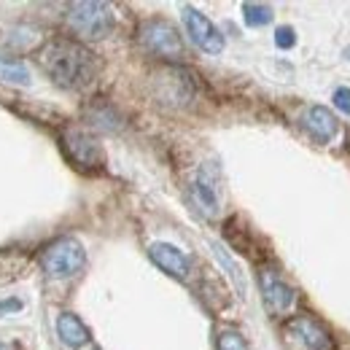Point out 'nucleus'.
<instances>
[{
    "label": "nucleus",
    "instance_id": "obj_17",
    "mask_svg": "<svg viewBox=\"0 0 350 350\" xmlns=\"http://www.w3.org/2000/svg\"><path fill=\"white\" fill-rule=\"evenodd\" d=\"M334 105H337L342 113H348L350 116V89L340 87L337 92H334Z\"/></svg>",
    "mask_w": 350,
    "mask_h": 350
},
{
    "label": "nucleus",
    "instance_id": "obj_20",
    "mask_svg": "<svg viewBox=\"0 0 350 350\" xmlns=\"http://www.w3.org/2000/svg\"><path fill=\"white\" fill-rule=\"evenodd\" d=\"M345 57H348V59H350V46H348V49H345Z\"/></svg>",
    "mask_w": 350,
    "mask_h": 350
},
{
    "label": "nucleus",
    "instance_id": "obj_4",
    "mask_svg": "<svg viewBox=\"0 0 350 350\" xmlns=\"http://www.w3.org/2000/svg\"><path fill=\"white\" fill-rule=\"evenodd\" d=\"M59 143H62L65 157H68L76 167H81V170H97V167L103 165L100 143H97L92 135H87L84 130H73V127L62 130Z\"/></svg>",
    "mask_w": 350,
    "mask_h": 350
},
{
    "label": "nucleus",
    "instance_id": "obj_5",
    "mask_svg": "<svg viewBox=\"0 0 350 350\" xmlns=\"http://www.w3.org/2000/svg\"><path fill=\"white\" fill-rule=\"evenodd\" d=\"M140 41L148 51H154L159 57H167V59H180L183 57V41H180L178 30L165 19L146 22L140 27Z\"/></svg>",
    "mask_w": 350,
    "mask_h": 350
},
{
    "label": "nucleus",
    "instance_id": "obj_12",
    "mask_svg": "<svg viewBox=\"0 0 350 350\" xmlns=\"http://www.w3.org/2000/svg\"><path fill=\"white\" fill-rule=\"evenodd\" d=\"M57 334H59V340H62L68 348H81L89 340L87 326H84L73 312H62V315L57 318Z\"/></svg>",
    "mask_w": 350,
    "mask_h": 350
},
{
    "label": "nucleus",
    "instance_id": "obj_16",
    "mask_svg": "<svg viewBox=\"0 0 350 350\" xmlns=\"http://www.w3.org/2000/svg\"><path fill=\"white\" fill-rule=\"evenodd\" d=\"M275 44H278V49H291V46L297 44V36H294V30L291 27H278L275 30Z\"/></svg>",
    "mask_w": 350,
    "mask_h": 350
},
{
    "label": "nucleus",
    "instance_id": "obj_19",
    "mask_svg": "<svg viewBox=\"0 0 350 350\" xmlns=\"http://www.w3.org/2000/svg\"><path fill=\"white\" fill-rule=\"evenodd\" d=\"M0 350H14L11 345H5V342H0Z\"/></svg>",
    "mask_w": 350,
    "mask_h": 350
},
{
    "label": "nucleus",
    "instance_id": "obj_7",
    "mask_svg": "<svg viewBox=\"0 0 350 350\" xmlns=\"http://www.w3.org/2000/svg\"><path fill=\"white\" fill-rule=\"evenodd\" d=\"M191 194H194V202L200 205V211L205 216H216L221 208V186H219V173L216 167L205 165L197 178H194V186H191Z\"/></svg>",
    "mask_w": 350,
    "mask_h": 350
},
{
    "label": "nucleus",
    "instance_id": "obj_9",
    "mask_svg": "<svg viewBox=\"0 0 350 350\" xmlns=\"http://www.w3.org/2000/svg\"><path fill=\"white\" fill-rule=\"evenodd\" d=\"M305 130L318 140V143H329L337 130H340V122H337V116L329 111V108H323V105H312V108H307L305 113Z\"/></svg>",
    "mask_w": 350,
    "mask_h": 350
},
{
    "label": "nucleus",
    "instance_id": "obj_1",
    "mask_svg": "<svg viewBox=\"0 0 350 350\" xmlns=\"http://www.w3.org/2000/svg\"><path fill=\"white\" fill-rule=\"evenodd\" d=\"M38 65L62 89H84L97 79V57L73 38H54L38 51Z\"/></svg>",
    "mask_w": 350,
    "mask_h": 350
},
{
    "label": "nucleus",
    "instance_id": "obj_13",
    "mask_svg": "<svg viewBox=\"0 0 350 350\" xmlns=\"http://www.w3.org/2000/svg\"><path fill=\"white\" fill-rule=\"evenodd\" d=\"M0 81L27 87V84H30V70H27V65H25V62H19V59L0 57Z\"/></svg>",
    "mask_w": 350,
    "mask_h": 350
},
{
    "label": "nucleus",
    "instance_id": "obj_6",
    "mask_svg": "<svg viewBox=\"0 0 350 350\" xmlns=\"http://www.w3.org/2000/svg\"><path fill=\"white\" fill-rule=\"evenodd\" d=\"M183 25H186V33L191 36V41L202 51H208V54H221L224 51V36L216 30V25L205 14H200L197 8H191V5L183 8Z\"/></svg>",
    "mask_w": 350,
    "mask_h": 350
},
{
    "label": "nucleus",
    "instance_id": "obj_15",
    "mask_svg": "<svg viewBox=\"0 0 350 350\" xmlns=\"http://www.w3.org/2000/svg\"><path fill=\"white\" fill-rule=\"evenodd\" d=\"M219 350H248V342L237 332H224L219 337Z\"/></svg>",
    "mask_w": 350,
    "mask_h": 350
},
{
    "label": "nucleus",
    "instance_id": "obj_18",
    "mask_svg": "<svg viewBox=\"0 0 350 350\" xmlns=\"http://www.w3.org/2000/svg\"><path fill=\"white\" fill-rule=\"evenodd\" d=\"M22 310V299H3L0 302V312H16Z\"/></svg>",
    "mask_w": 350,
    "mask_h": 350
},
{
    "label": "nucleus",
    "instance_id": "obj_8",
    "mask_svg": "<svg viewBox=\"0 0 350 350\" xmlns=\"http://www.w3.org/2000/svg\"><path fill=\"white\" fill-rule=\"evenodd\" d=\"M259 286H262L264 305L269 307L272 312H286V310L291 307V302H294V291H291L272 269H262Z\"/></svg>",
    "mask_w": 350,
    "mask_h": 350
},
{
    "label": "nucleus",
    "instance_id": "obj_10",
    "mask_svg": "<svg viewBox=\"0 0 350 350\" xmlns=\"http://www.w3.org/2000/svg\"><path fill=\"white\" fill-rule=\"evenodd\" d=\"M148 254H151V259H154L157 267H162L167 275H173L178 280H183L189 275V259H186V254L178 251L170 243H154Z\"/></svg>",
    "mask_w": 350,
    "mask_h": 350
},
{
    "label": "nucleus",
    "instance_id": "obj_14",
    "mask_svg": "<svg viewBox=\"0 0 350 350\" xmlns=\"http://www.w3.org/2000/svg\"><path fill=\"white\" fill-rule=\"evenodd\" d=\"M243 14H245V25L248 27H264V25L272 22V8L264 5V3H245Z\"/></svg>",
    "mask_w": 350,
    "mask_h": 350
},
{
    "label": "nucleus",
    "instance_id": "obj_11",
    "mask_svg": "<svg viewBox=\"0 0 350 350\" xmlns=\"http://www.w3.org/2000/svg\"><path fill=\"white\" fill-rule=\"evenodd\" d=\"M288 332H297V337H299L310 350H332L329 334H326L312 318H294V321L288 323Z\"/></svg>",
    "mask_w": 350,
    "mask_h": 350
},
{
    "label": "nucleus",
    "instance_id": "obj_2",
    "mask_svg": "<svg viewBox=\"0 0 350 350\" xmlns=\"http://www.w3.org/2000/svg\"><path fill=\"white\" fill-rule=\"evenodd\" d=\"M87 264V251L76 237H59L41 251V267L49 278H73Z\"/></svg>",
    "mask_w": 350,
    "mask_h": 350
},
{
    "label": "nucleus",
    "instance_id": "obj_3",
    "mask_svg": "<svg viewBox=\"0 0 350 350\" xmlns=\"http://www.w3.org/2000/svg\"><path fill=\"white\" fill-rule=\"evenodd\" d=\"M68 22L73 27L76 36L87 38V41H100L113 30V14L105 3H94V0H84V3H73L68 8Z\"/></svg>",
    "mask_w": 350,
    "mask_h": 350
}]
</instances>
